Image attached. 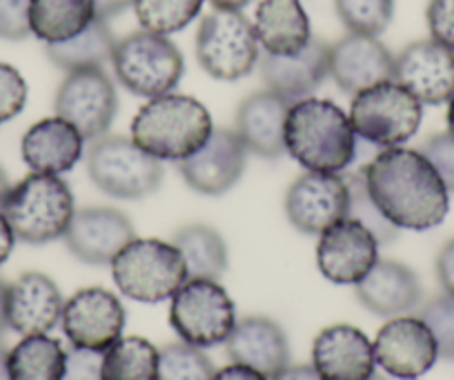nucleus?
<instances>
[{"mask_svg":"<svg viewBox=\"0 0 454 380\" xmlns=\"http://www.w3.org/2000/svg\"><path fill=\"white\" fill-rule=\"evenodd\" d=\"M364 176L377 207L399 229H432L448 216L450 191L421 151L387 147L365 165Z\"/></svg>","mask_w":454,"mask_h":380,"instance_id":"f257e3e1","label":"nucleus"},{"mask_svg":"<svg viewBox=\"0 0 454 380\" xmlns=\"http://www.w3.org/2000/svg\"><path fill=\"white\" fill-rule=\"evenodd\" d=\"M286 151L308 172L340 174L356 156L350 116L332 100H296L286 118Z\"/></svg>","mask_w":454,"mask_h":380,"instance_id":"f03ea898","label":"nucleus"},{"mask_svg":"<svg viewBox=\"0 0 454 380\" xmlns=\"http://www.w3.org/2000/svg\"><path fill=\"white\" fill-rule=\"evenodd\" d=\"M212 116L192 96L165 94L150 98L132 120V141L159 160L190 159L212 136Z\"/></svg>","mask_w":454,"mask_h":380,"instance_id":"7ed1b4c3","label":"nucleus"},{"mask_svg":"<svg viewBox=\"0 0 454 380\" xmlns=\"http://www.w3.org/2000/svg\"><path fill=\"white\" fill-rule=\"evenodd\" d=\"M0 212L5 213L16 240L45 244L63 238L74 218V194L54 174L32 172L10 187Z\"/></svg>","mask_w":454,"mask_h":380,"instance_id":"20e7f679","label":"nucleus"},{"mask_svg":"<svg viewBox=\"0 0 454 380\" xmlns=\"http://www.w3.org/2000/svg\"><path fill=\"white\" fill-rule=\"evenodd\" d=\"M114 283L121 294L138 303H163L187 281V265L174 243L134 238L112 260Z\"/></svg>","mask_w":454,"mask_h":380,"instance_id":"39448f33","label":"nucleus"},{"mask_svg":"<svg viewBox=\"0 0 454 380\" xmlns=\"http://www.w3.org/2000/svg\"><path fill=\"white\" fill-rule=\"evenodd\" d=\"M87 174L112 198L141 200L159 190L165 169L163 160L147 154L132 138L100 136L87 150Z\"/></svg>","mask_w":454,"mask_h":380,"instance_id":"423d86ee","label":"nucleus"},{"mask_svg":"<svg viewBox=\"0 0 454 380\" xmlns=\"http://www.w3.org/2000/svg\"><path fill=\"white\" fill-rule=\"evenodd\" d=\"M112 67L121 85L141 98L172 94L185 72L178 47L168 36L147 29L116 41Z\"/></svg>","mask_w":454,"mask_h":380,"instance_id":"0eeeda50","label":"nucleus"},{"mask_svg":"<svg viewBox=\"0 0 454 380\" xmlns=\"http://www.w3.org/2000/svg\"><path fill=\"white\" fill-rule=\"evenodd\" d=\"M259 38L241 10L209 12L196 34L199 65L216 81H241L259 65Z\"/></svg>","mask_w":454,"mask_h":380,"instance_id":"6e6552de","label":"nucleus"},{"mask_svg":"<svg viewBox=\"0 0 454 380\" xmlns=\"http://www.w3.org/2000/svg\"><path fill=\"white\" fill-rule=\"evenodd\" d=\"M348 116L356 136L387 150L403 145L417 134L423 105L396 81H383L359 91Z\"/></svg>","mask_w":454,"mask_h":380,"instance_id":"1a4fd4ad","label":"nucleus"},{"mask_svg":"<svg viewBox=\"0 0 454 380\" xmlns=\"http://www.w3.org/2000/svg\"><path fill=\"white\" fill-rule=\"evenodd\" d=\"M169 325L194 347H214L225 343L237 325V307L218 281L187 278L172 296Z\"/></svg>","mask_w":454,"mask_h":380,"instance_id":"9d476101","label":"nucleus"},{"mask_svg":"<svg viewBox=\"0 0 454 380\" xmlns=\"http://www.w3.org/2000/svg\"><path fill=\"white\" fill-rule=\"evenodd\" d=\"M54 109L56 116L72 122L85 141H96L107 136L119 112V94L103 67L78 69L60 82Z\"/></svg>","mask_w":454,"mask_h":380,"instance_id":"9b49d317","label":"nucleus"},{"mask_svg":"<svg viewBox=\"0 0 454 380\" xmlns=\"http://www.w3.org/2000/svg\"><path fill=\"white\" fill-rule=\"evenodd\" d=\"M60 325L72 347L105 352L123 336L125 307L112 291L87 287L65 303Z\"/></svg>","mask_w":454,"mask_h":380,"instance_id":"f8f14e48","label":"nucleus"},{"mask_svg":"<svg viewBox=\"0 0 454 380\" xmlns=\"http://www.w3.org/2000/svg\"><path fill=\"white\" fill-rule=\"evenodd\" d=\"M350 191L346 176L308 172L296 178L286 194V216L308 236H321L327 227L348 218Z\"/></svg>","mask_w":454,"mask_h":380,"instance_id":"ddd939ff","label":"nucleus"},{"mask_svg":"<svg viewBox=\"0 0 454 380\" xmlns=\"http://www.w3.org/2000/svg\"><path fill=\"white\" fill-rule=\"evenodd\" d=\"M374 358L395 378L414 380L430 371L439 361V347L421 318L395 316L374 338Z\"/></svg>","mask_w":454,"mask_h":380,"instance_id":"4468645a","label":"nucleus"},{"mask_svg":"<svg viewBox=\"0 0 454 380\" xmlns=\"http://www.w3.org/2000/svg\"><path fill=\"white\" fill-rule=\"evenodd\" d=\"M379 260V243L359 221L343 218L318 238L317 263L336 285H356Z\"/></svg>","mask_w":454,"mask_h":380,"instance_id":"2eb2a0df","label":"nucleus"},{"mask_svg":"<svg viewBox=\"0 0 454 380\" xmlns=\"http://www.w3.org/2000/svg\"><path fill=\"white\" fill-rule=\"evenodd\" d=\"M246 160L247 147L237 129L218 127L196 154L178 163V172L199 194L221 196L241 181Z\"/></svg>","mask_w":454,"mask_h":380,"instance_id":"dca6fc26","label":"nucleus"},{"mask_svg":"<svg viewBox=\"0 0 454 380\" xmlns=\"http://www.w3.org/2000/svg\"><path fill=\"white\" fill-rule=\"evenodd\" d=\"M63 238L74 259L87 265H112L137 234L128 213L121 209L85 207L74 212Z\"/></svg>","mask_w":454,"mask_h":380,"instance_id":"f3484780","label":"nucleus"},{"mask_svg":"<svg viewBox=\"0 0 454 380\" xmlns=\"http://www.w3.org/2000/svg\"><path fill=\"white\" fill-rule=\"evenodd\" d=\"M395 81L421 105H443L454 96V50L417 41L395 58Z\"/></svg>","mask_w":454,"mask_h":380,"instance_id":"a211bd4d","label":"nucleus"},{"mask_svg":"<svg viewBox=\"0 0 454 380\" xmlns=\"http://www.w3.org/2000/svg\"><path fill=\"white\" fill-rule=\"evenodd\" d=\"M330 76L346 94L395 81V56L377 36L348 34L330 45Z\"/></svg>","mask_w":454,"mask_h":380,"instance_id":"6ab92c4d","label":"nucleus"},{"mask_svg":"<svg viewBox=\"0 0 454 380\" xmlns=\"http://www.w3.org/2000/svg\"><path fill=\"white\" fill-rule=\"evenodd\" d=\"M259 69L265 89L290 103L309 98L330 76V45L312 36L299 54L274 56L265 51L259 58Z\"/></svg>","mask_w":454,"mask_h":380,"instance_id":"aec40b11","label":"nucleus"},{"mask_svg":"<svg viewBox=\"0 0 454 380\" xmlns=\"http://www.w3.org/2000/svg\"><path fill=\"white\" fill-rule=\"evenodd\" d=\"M312 367L323 380H368L377 367L374 345L352 325L325 327L314 338Z\"/></svg>","mask_w":454,"mask_h":380,"instance_id":"412c9836","label":"nucleus"},{"mask_svg":"<svg viewBox=\"0 0 454 380\" xmlns=\"http://www.w3.org/2000/svg\"><path fill=\"white\" fill-rule=\"evenodd\" d=\"M65 300L59 285L41 272H27L7 290V327L20 336L47 334L63 316Z\"/></svg>","mask_w":454,"mask_h":380,"instance_id":"4be33fe9","label":"nucleus"},{"mask_svg":"<svg viewBox=\"0 0 454 380\" xmlns=\"http://www.w3.org/2000/svg\"><path fill=\"white\" fill-rule=\"evenodd\" d=\"M227 356L272 378L290 365V343L278 322L265 316H247L234 325L225 340Z\"/></svg>","mask_w":454,"mask_h":380,"instance_id":"5701e85b","label":"nucleus"},{"mask_svg":"<svg viewBox=\"0 0 454 380\" xmlns=\"http://www.w3.org/2000/svg\"><path fill=\"white\" fill-rule=\"evenodd\" d=\"M290 100L263 89L247 96L237 112V134L247 151L263 159H281L286 154V118Z\"/></svg>","mask_w":454,"mask_h":380,"instance_id":"b1692460","label":"nucleus"},{"mask_svg":"<svg viewBox=\"0 0 454 380\" xmlns=\"http://www.w3.org/2000/svg\"><path fill=\"white\" fill-rule=\"evenodd\" d=\"M85 138L65 118L54 116L36 122L25 132L20 151L32 172L59 174L69 172L81 160Z\"/></svg>","mask_w":454,"mask_h":380,"instance_id":"393cba45","label":"nucleus"},{"mask_svg":"<svg viewBox=\"0 0 454 380\" xmlns=\"http://www.w3.org/2000/svg\"><path fill=\"white\" fill-rule=\"evenodd\" d=\"M356 296L361 305L377 316H403L419 307L423 299L419 276L396 260H377L356 283Z\"/></svg>","mask_w":454,"mask_h":380,"instance_id":"a878e982","label":"nucleus"},{"mask_svg":"<svg viewBox=\"0 0 454 380\" xmlns=\"http://www.w3.org/2000/svg\"><path fill=\"white\" fill-rule=\"evenodd\" d=\"M254 32L268 54H299L312 38L309 19L301 0H263L256 7Z\"/></svg>","mask_w":454,"mask_h":380,"instance_id":"bb28decb","label":"nucleus"},{"mask_svg":"<svg viewBox=\"0 0 454 380\" xmlns=\"http://www.w3.org/2000/svg\"><path fill=\"white\" fill-rule=\"evenodd\" d=\"M94 19V0H32L29 5V29L45 45L78 36Z\"/></svg>","mask_w":454,"mask_h":380,"instance_id":"cd10ccee","label":"nucleus"},{"mask_svg":"<svg viewBox=\"0 0 454 380\" xmlns=\"http://www.w3.org/2000/svg\"><path fill=\"white\" fill-rule=\"evenodd\" d=\"M114 47H116V38H114L107 20L94 19L90 27L82 29L78 36L45 45V54L56 67L72 74L78 69H105V63H112Z\"/></svg>","mask_w":454,"mask_h":380,"instance_id":"c85d7f7f","label":"nucleus"},{"mask_svg":"<svg viewBox=\"0 0 454 380\" xmlns=\"http://www.w3.org/2000/svg\"><path fill=\"white\" fill-rule=\"evenodd\" d=\"M172 243L183 253L190 278L218 281L227 272V244L214 227L192 222L172 236Z\"/></svg>","mask_w":454,"mask_h":380,"instance_id":"c756f323","label":"nucleus"},{"mask_svg":"<svg viewBox=\"0 0 454 380\" xmlns=\"http://www.w3.org/2000/svg\"><path fill=\"white\" fill-rule=\"evenodd\" d=\"M67 352L47 334L23 336L10 349V380H63Z\"/></svg>","mask_w":454,"mask_h":380,"instance_id":"7c9ffc66","label":"nucleus"},{"mask_svg":"<svg viewBox=\"0 0 454 380\" xmlns=\"http://www.w3.org/2000/svg\"><path fill=\"white\" fill-rule=\"evenodd\" d=\"M103 380H156L159 349L141 336H121L103 352Z\"/></svg>","mask_w":454,"mask_h":380,"instance_id":"2f4dec72","label":"nucleus"},{"mask_svg":"<svg viewBox=\"0 0 454 380\" xmlns=\"http://www.w3.org/2000/svg\"><path fill=\"white\" fill-rule=\"evenodd\" d=\"M205 0H134V12L147 32L176 34L199 16Z\"/></svg>","mask_w":454,"mask_h":380,"instance_id":"473e14b6","label":"nucleus"},{"mask_svg":"<svg viewBox=\"0 0 454 380\" xmlns=\"http://www.w3.org/2000/svg\"><path fill=\"white\" fill-rule=\"evenodd\" d=\"M348 191H350V209H348V218L352 221H359L365 229H370V234L377 238L379 244H390L395 243L396 236H399V227L392 225L386 216H383L381 209L377 207V203L370 196L368 185H365L364 169L355 174H348L346 176Z\"/></svg>","mask_w":454,"mask_h":380,"instance_id":"72a5a7b5","label":"nucleus"},{"mask_svg":"<svg viewBox=\"0 0 454 380\" xmlns=\"http://www.w3.org/2000/svg\"><path fill=\"white\" fill-rule=\"evenodd\" d=\"M336 14L350 34L379 36L395 16V0H334Z\"/></svg>","mask_w":454,"mask_h":380,"instance_id":"f704fd0d","label":"nucleus"},{"mask_svg":"<svg viewBox=\"0 0 454 380\" xmlns=\"http://www.w3.org/2000/svg\"><path fill=\"white\" fill-rule=\"evenodd\" d=\"M212 361L200 347L187 343H172L159 349V378L156 380H212Z\"/></svg>","mask_w":454,"mask_h":380,"instance_id":"c9c22d12","label":"nucleus"},{"mask_svg":"<svg viewBox=\"0 0 454 380\" xmlns=\"http://www.w3.org/2000/svg\"><path fill=\"white\" fill-rule=\"evenodd\" d=\"M419 318L426 322L427 330L434 336L439 358L454 361V296H436L421 309Z\"/></svg>","mask_w":454,"mask_h":380,"instance_id":"e433bc0d","label":"nucleus"},{"mask_svg":"<svg viewBox=\"0 0 454 380\" xmlns=\"http://www.w3.org/2000/svg\"><path fill=\"white\" fill-rule=\"evenodd\" d=\"M27 103V82L16 67L0 63V125L23 112Z\"/></svg>","mask_w":454,"mask_h":380,"instance_id":"4c0bfd02","label":"nucleus"},{"mask_svg":"<svg viewBox=\"0 0 454 380\" xmlns=\"http://www.w3.org/2000/svg\"><path fill=\"white\" fill-rule=\"evenodd\" d=\"M421 154L430 160L445 190L454 191V136L450 132L434 134L421 145Z\"/></svg>","mask_w":454,"mask_h":380,"instance_id":"58836bf2","label":"nucleus"},{"mask_svg":"<svg viewBox=\"0 0 454 380\" xmlns=\"http://www.w3.org/2000/svg\"><path fill=\"white\" fill-rule=\"evenodd\" d=\"M29 5L32 0H0V38L25 41L29 29Z\"/></svg>","mask_w":454,"mask_h":380,"instance_id":"ea45409f","label":"nucleus"},{"mask_svg":"<svg viewBox=\"0 0 454 380\" xmlns=\"http://www.w3.org/2000/svg\"><path fill=\"white\" fill-rule=\"evenodd\" d=\"M426 19L432 41L454 50V0H430Z\"/></svg>","mask_w":454,"mask_h":380,"instance_id":"a19ab883","label":"nucleus"},{"mask_svg":"<svg viewBox=\"0 0 454 380\" xmlns=\"http://www.w3.org/2000/svg\"><path fill=\"white\" fill-rule=\"evenodd\" d=\"M103 352L72 347L67 349L63 380H103Z\"/></svg>","mask_w":454,"mask_h":380,"instance_id":"79ce46f5","label":"nucleus"},{"mask_svg":"<svg viewBox=\"0 0 454 380\" xmlns=\"http://www.w3.org/2000/svg\"><path fill=\"white\" fill-rule=\"evenodd\" d=\"M436 278L445 294L454 296V238H450L436 256Z\"/></svg>","mask_w":454,"mask_h":380,"instance_id":"37998d69","label":"nucleus"},{"mask_svg":"<svg viewBox=\"0 0 454 380\" xmlns=\"http://www.w3.org/2000/svg\"><path fill=\"white\" fill-rule=\"evenodd\" d=\"M212 380H268L263 374H259L256 369L246 365H239V362H232V365L223 367L216 374L212 376Z\"/></svg>","mask_w":454,"mask_h":380,"instance_id":"c03bdc74","label":"nucleus"},{"mask_svg":"<svg viewBox=\"0 0 454 380\" xmlns=\"http://www.w3.org/2000/svg\"><path fill=\"white\" fill-rule=\"evenodd\" d=\"M128 7H134V0H94V14L98 20L114 19V16L123 14Z\"/></svg>","mask_w":454,"mask_h":380,"instance_id":"a18cd8bd","label":"nucleus"},{"mask_svg":"<svg viewBox=\"0 0 454 380\" xmlns=\"http://www.w3.org/2000/svg\"><path fill=\"white\" fill-rule=\"evenodd\" d=\"M268 380H323L312 365H287Z\"/></svg>","mask_w":454,"mask_h":380,"instance_id":"49530a36","label":"nucleus"},{"mask_svg":"<svg viewBox=\"0 0 454 380\" xmlns=\"http://www.w3.org/2000/svg\"><path fill=\"white\" fill-rule=\"evenodd\" d=\"M14 243H16L14 229H12V225H10V221L5 218V213L0 212V265L10 259L12 249H14Z\"/></svg>","mask_w":454,"mask_h":380,"instance_id":"de8ad7c7","label":"nucleus"},{"mask_svg":"<svg viewBox=\"0 0 454 380\" xmlns=\"http://www.w3.org/2000/svg\"><path fill=\"white\" fill-rule=\"evenodd\" d=\"M7 290L10 285L0 278V334L7 330Z\"/></svg>","mask_w":454,"mask_h":380,"instance_id":"09e8293b","label":"nucleus"},{"mask_svg":"<svg viewBox=\"0 0 454 380\" xmlns=\"http://www.w3.org/2000/svg\"><path fill=\"white\" fill-rule=\"evenodd\" d=\"M252 0H212V5L218 10H243L250 5Z\"/></svg>","mask_w":454,"mask_h":380,"instance_id":"8fccbe9b","label":"nucleus"},{"mask_svg":"<svg viewBox=\"0 0 454 380\" xmlns=\"http://www.w3.org/2000/svg\"><path fill=\"white\" fill-rule=\"evenodd\" d=\"M7 361H10V349L0 343V380H10V365H7Z\"/></svg>","mask_w":454,"mask_h":380,"instance_id":"3c124183","label":"nucleus"},{"mask_svg":"<svg viewBox=\"0 0 454 380\" xmlns=\"http://www.w3.org/2000/svg\"><path fill=\"white\" fill-rule=\"evenodd\" d=\"M10 178H7L5 169L0 167V203H3V198H5V194L10 191Z\"/></svg>","mask_w":454,"mask_h":380,"instance_id":"603ef678","label":"nucleus"},{"mask_svg":"<svg viewBox=\"0 0 454 380\" xmlns=\"http://www.w3.org/2000/svg\"><path fill=\"white\" fill-rule=\"evenodd\" d=\"M448 132L454 136V96L448 100Z\"/></svg>","mask_w":454,"mask_h":380,"instance_id":"864d4df0","label":"nucleus"},{"mask_svg":"<svg viewBox=\"0 0 454 380\" xmlns=\"http://www.w3.org/2000/svg\"><path fill=\"white\" fill-rule=\"evenodd\" d=\"M368 380H386V378H381V376H377V374H372V376H370V378Z\"/></svg>","mask_w":454,"mask_h":380,"instance_id":"5fc2aeb1","label":"nucleus"}]
</instances>
